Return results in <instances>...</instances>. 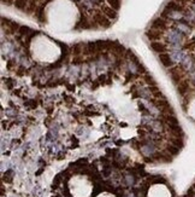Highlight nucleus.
Instances as JSON below:
<instances>
[{"label": "nucleus", "instance_id": "obj_1", "mask_svg": "<svg viewBox=\"0 0 195 197\" xmlns=\"http://www.w3.org/2000/svg\"><path fill=\"white\" fill-rule=\"evenodd\" d=\"M93 20H94V22L97 23L98 26L101 27V28H108V27L111 26L110 20H108L102 12L97 11V12L94 13V16H93Z\"/></svg>", "mask_w": 195, "mask_h": 197}, {"label": "nucleus", "instance_id": "obj_2", "mask_svg": "<svg viewBox=\"0 0 195 197\" xmlns=\"http://www.w3.org/2000/svg\"><path fill=\"white\" fill-rule=\"evenodd\" d=\"M140 150H141L142 155H145V156H152V155H154L156 151H157V145L154 144V141L151 140V141L143 143V144L141 145Z\"/></svg>", "mask_w": 195, "mask_h": 197}, {"label": "nucleus", "instance_id": "obj_3", "mask_svg": "<svg viewBox=\"0 0 195 197\" xmlns=\"http://www.w3.org/2000/svg\"><path fill=\"white\" fill-rule=\"evenodd\" d=\"M183 73V68L181 66H173V68H171L170 70H169V74H170V76H171V79H172V81L176 84V85H178L181 81H182V74Z\"/></svg>", "mask_w": 195, "mask_h": 197}, {"label": "nucleus", "instance_id": "obj_4", "mask_svg": "<svg viewBox=\"0 0 195 197\" xmlns=\"http://www.w3.org/2000/svg\"><path fill=\"white\" fill-rule=\"evenodd\" d=\"M152 28L153 29H157L159 32H164L167 29V21L164 20V17H158L153 21L152 23Z\"/></svg>", "mask_w": 195, "mask_h": 197}, {"label": "nucleus", "instance_id": "obj_5", "mask_svg": "<svg viewBox=\"0 0 195 197\" xmlns=\"http://www.w3.org/2000/svg\"><path fill=\"white\" fill-rule=\"evenodd\" d=\"M101 11L108 20H116L117 18V11L115 9H112L111 6H102Z\"/></svg>", "mask_w": 195, "mask_h": 197}, {"label": "nucleus", "instance_id": "obj_6", "mask_svg": "<svg viewBox=\"0 0 195 197\" xmlns=\"http://www.w3.org/2000/svg\"><path fill=\"white\" fill-rule=\"evenodd\" d=\"M159 61H160V63L165 68H170V66H172V64H173V61L171 58V55H169L166 52L159 55Z\"/></svg>", "mask_w": 195, "mask_h": 197}, {"label": "nucleus", "instance_id": "obj_7", "mask_svg": "<svg viewBox=\"0 0 195 197\" xmlns=\"http://www.w3.org/2000/svg\"><path fill=\"white\" fill-rule=\"evenodd\" d=\"M151 48L154 51V52H157V53H165L166 52V50H167V47H166V45H164L162 42L160 41H153V42H151Z\"/></svg>", "mask_w": 195, "mask_h": 197}, {"label": "nucleus", "instance_id": "obj_8", "mask_svg": "<svg viewBox=\"0 0 195 197\" xmlns=\"http://www.w3.org/2000/svg\"><path fill=\"white\" fill-rule=\"evenodd\" d=\"M162 32H159V30H157V29H149V30H147L146 32V36L153 42V41H159V39L162 38Z\"/></svg>", "mask_w": 195, "mask_h": 197}, {"label": "nucleus", "instance_id": "obj_9", "mask_svg": "<svg viewBox=\"0 0 195 197\" xmlns=\"http://www.w3.org/2000/svg\"><path fill=\"white\" fill-rule=\"evenodd\" d=\"M177 91H178V93H180L181 96L187 95L188 91H189V84H188V81H181V82L177 85Z\"/></svg>", "mask_w": 195, "mask_h": 197}, {"label": "nucleus", "instance_id": "obj_10", "mask_svg": "<svg viewBox=\"0 0 195 197\" xmlns=\"http://www.w3.org/2000/svg\"><path fill=\"white\" fill-rule=\"evenodd\" d=\"M166 9H169L170 11H177V12H182V11L184 10V6H182V5H180V4H177V2H175V1H172V0H171V1L167 4Z\"/></svg>", "mask_w": 195, "mask_h": 197}, {"label": "nucleus", "instance_id": "obj_11", "mask_svg": "<svg viewBox=\"0 0 195 197\" xmlns=\"http://www.w3.org/2000/svg\"><path fill=\"white\" fill-rule=\"evenodd\" d=\"M98 51L97 47V42H88L86 45V48H84V53H88V55H93Z\"/></svg>", "mask_w": 195, "mask_h": 197}, {"label": "nucleus", "instance_id": "obj_12", "mask_svg": "<svg viewBox=\"0 0 195 197\" xmlns=\"http://www.w3.org/2000/svg\"><path fill=\"white\" fill-rule=\"evenodd\" d=\"M149 127H151V130L154 132V133H160V132H162V124L160 121L154 120V121L149 125Z\"/></svg>", "mask_w": 195, "mask_h": 197}, {"label": "nucleus", "instance_id": "obj_13", "mask_svg": "<svg viewBox=\"0 0 195 197\" xmlns=\"http://www.w3.org/2000/svg\"><path fill=\"white\" fill-rule=\"evenodd\" d=\"M15 6L18 10H26L28 6V0H15Z\"/></svg>", "mask_w": 195, "mask_h": 197}, {"label": "nucleus", "instance_id": "obj_14", "mask_svg": "<svg viewBox=\"0 0 195 197\" xmlns=\"http://www.w3.org/2000/svg\"><path fill=\"white\" fill-rule=\"evenodd\" d=\"M107 4L112 9H115L116 11H118L121 9V0H107Z\"/></svg>", "mask_w": 195, "mask_h": 197}, {"label": "nucleus", "instance_id": "obj_15", "mask_svg": "<svg viewBox=\"0 0 195 197\" xmlns=\"http://www.w3.org/2000/svg\"><path fill=\"white\" fill-rule=\"evenodd\" d=\"M81 52H82V44H76V45H74V47H72V53H74L75 56H78Z\"/></svg>", "mask_w": 195, "mask_h": 197}, {"label": "nucleus", "instance_id": "obj_16", "mask_svg": "<svg viewBox=\"0 0 195 197\" xmlns=\"http://www.w3.org/2000/svg\"><path fill=\"white\" fill-rule=\"evenodd\" d=\"M192 66H193V59H192L190 57H186L182 68H183V69H189V68H192Z\"/></svg>", "mask_w": 195, "mask_h": 197}, {"label": "nucleus", "instance_id": "obj_17", "mask_svg": "<svg viewBox=\"0 0 195 197\" xmlns=\"http://www.w3.org/2000/svg\"><path fill=\"white\" fill-rule=\"evenodd\" d=\"M171 144L181 149V148L183 146V140H182V138H175V139L171 140Z\"/></svg>", "mask_w": 195, "mask_h": 197}, {"label": "nucleus", "instance_id": "obj_18", "mask_svg": "<svg viewBox=\"0 0 195 197\" xmlns=\"http://www.w3.org/2000/svg\"><path fill=\"white\" fill-rule=\"evenodd\" d=\"M167 151L171 154V155H177L178 152H180V148H177V146H175V145H169L167 146Z\"/></svg>", "mask_w": 195, "mask_h": 197}, {"label": "nucleus", "instance_id": "obj_19", "mask_svg": "<svg viewBox=\"0 0 195 197\" xmlns=\"http://www.w3.org/2000/svg\"><path fill=\"white\" fill-rule=\"evenodd\" d=\"M177 26H178V28H180L182 32H184L186 34L190 33V28H189L187 24H182V23H180V24H177Z\"/></svg>", "mask_w": 195, "mask_h": 197}, {"label": "nucleus", "instance_id": "obj_20", "mask_svg": "<svg viewBox=\"0 0 195 197\" xmlns=\"http://www.w3.org/2000/svg\"><path fill=\"white\" fill-rule=\"evenodd\" d=\"M125 184L127 185H132L134 184V177L132 175H130V174L125 175Z\"/></svg>", "mask_w": 195, "mask_h": 197}, {"label": "nucleus", "instance_id": "obj_21", "mask_svg": "<svg viewBox=\"0 0 195 197\" xmlns=\"http://www.w3.org/2000/svg\"><path fill=\"white\" fill-rule=\"evenodd\" d=\"M145 80L151 85V86H156V81H154V79L152 77V76H149V75H146L145 76Z\"/></svg>", "mask_w": 195, "mask_h": 197}, {"label": "nucleus", "instance_id": "obj_22", "mask_svg": "<svg viewBox=\"0 0 195 197\" xmlns=\"http://www.w3.org/2000/svg\"><path fill=\"white\" fill-rule=\"evenodd\" d=\"M30 29L28 28V27H19V34L21 35H26L27 32H29Z\"/></svg>", "mask_w": 195, "mask_h": 197}, {"label": "nucleus", "instance_id": "obj_23", "mask_svg": "<svg viewBox=\"0 0 195 197\" xmlns=\"http://www.w3.org/2000/svg\"><path fill=\"white\" fill-rule=\"evenodd\" d=\"M172 1H175V2H177L180 5H182V6H184L187 4V0H172Z\"/></svg>", "mask_w": 195, "mask_h": 197}, {"label": "nucleus", "instance_id": "obj_24", "mask_svg": "<svg viewBox=\"0 0 195 197\" xmlns=\"http://www.w3.org/2000/svg\"><path fill=\"white\" fill-rule=\"evenodd\" d=\"M26 105H27L28 108H35V106H36V103H35V102H28V103H26Z\"/></svg>", "mask_w": 195, "mask_h": 197}, {"label": "nucleus", "instance_id": "obj_25", "mask_svg": "<svg viewBox=\"0 0 195 197\" xmlns=\"http://www.w3.org/2000/svg\"><path fill=\"white\" fill-rule=\"evenodd\" d=\"M29 6H30V9H29V10H28V12H32V10H34V7H35V6H36V1H32V2H30V5H29Z\"/></svg>", "mask_w": 195, "mask_h": 197}, {"label": "nucleus", "instance_id": "obj_26", "mask_svg": "<svg viewBox=\"0 0 195 197\" xmlns=\"http://www.w3.org/2000/svg\"><path fill=\"white\" fill-rule=\"evenodd\" d=\"M2 2H6V4H11L12 0H2Z\"/></svg>", "mask_w": 195, "mask_h": 197}, {"label": "nucleus", "instance_id": "obj_27", "mask_svg": "<svg viewBox=\"0 0 195 197\" xmlns=\"http://www.w3.org/2000/svg\"><path fill=\"white\" fill-rule=\"evenodd\" d=\"M194 82H195V77H194Z\"/></svg>", "mask_w": 195, "mask_h": 197}]
</instances>
